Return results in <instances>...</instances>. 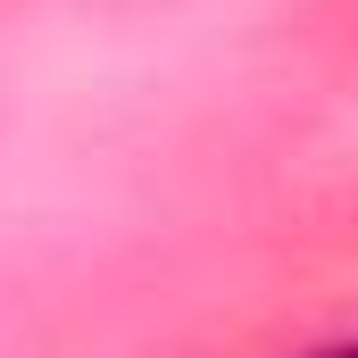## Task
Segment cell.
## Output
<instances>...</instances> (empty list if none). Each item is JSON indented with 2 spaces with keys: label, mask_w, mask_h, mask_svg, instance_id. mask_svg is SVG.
I'll return each mask as SVG.
<instances>
[{
  "label": "cell",
  "mask_w": 358,
  "mask_h": 358,
  "mask_svg": "<svg viewBox=\"0 0 358 358\" xmlns=\"http://www.w3.org/2000/svg\"><path fill=\"white\" fill-rule=\"evenodd\" d=\"M317 358H358V342H334V350H317Z\"/></svg>",
  "instance_id": "cell-1"
}]
</instances>
